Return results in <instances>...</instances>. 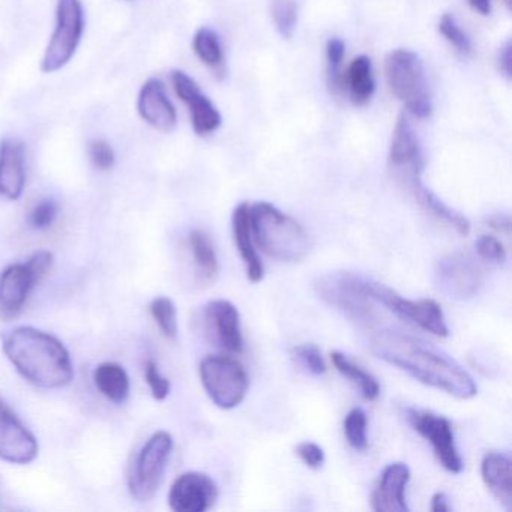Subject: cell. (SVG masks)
Masks as SVG:
<instances>
[{
    "label": "cell",
    "mask_w": 512,
    "mask_h": 512,
    "mask_svg": "<svg viewBox=\"0 0 512 512\" xmlns=\"http://www.w3.org/2000/svg\"><path fill=\"white\" fill-rule=\"evenodd\" d=\"M371 352L418 382L458 400H470L478 394L475 380L457 361L412 335L382 329L371 338Z\"/></svg>",
    "instance_id": "obj_1"
},
{
    "label": "cell",
    "mask_w": 512,
    "mask_h": 512,
    "mask_svg": "<svg viewBox=\"0 0 512 512\" xmlns=\"http://www.w3.org/2000/svg\"><path fill=\"white\" fill-rule=\"evenodd\" d=\"M2 349L28 382L46 389L64 388L74 379L67 347L49 332L19 326L0 335Z\"/></svg>",
    "instance_id": "obj_2"
},
{
    "label": "cell",
    "mask_w": 512,
    "mask_h": 512,
    "mask_svg": "<svg viewBox=\"0 0 512 512\" xmlns=\"http://www.w3.org/2000/svg\"><path fill=\"white\" fill-rule=\"evenodd\" d=\"M251 235L257 247L280 262H301L310 254L313 241L295 218L268 202L250 206Z\"/></svg>",
    "instance_id": "obj_3"
},
{
    "label": "cell",
    "mask_w": 512,
    "mask_h": 512,
    "mask_svg": "<svg viewBox=\"0 0 512 512\" xmlns=\"http://www.w3.org/2000/svg\"><path fill=\"white\" fill-rule=\"evenodd\" d=\"M385 76L392 94L409 113L419 119L431 115L433 103L424 64L415 52L398 49L389 53L385 61Z\"/></svg>",
    "instance_id": "obj_4"
},
{
    "label": "cell",
    "mask_w": 512,
    "mask_h": 512,
    "mask_svg": "<svg viewBox=\"0 0 512 512\" xmlns=\"http://www.w3.org/2000/svg\"><path fill=\"white\" fill-rule=\"evenodd\" d=\"M317 295L326 304L337 308L355 322L371 325L376 302L367 292V278L353 272H334L323 275L314 284Z\"/></svg>",
    "instance_id": "obj_5"
},
{
    "label": "cell",
    "mask_w": 512,
    "mask_h": 512,
    "mask_svg": "<svg viewBox=\"0 0 512 512\" xmlns=\"http://www.w3.org/2000/svg\"><path fill=\"white\" fill-rule=\"evenodd\" d=\"M199 373L206 394L220 409H235L247 397L250 379L244 365L236 359L206 356L200 362Z\"/></svg>",
    "instance_id": "obj_6"
},
{
    "label": "cell",
    "mask_w": 512,
    "mask_h": 512,
    "mask_svg": "<svg viewBox=\"0 0 512 512\" xmlns=\"http://www.w3.org/2000/svg\"><path fill=\"white\" fill-rule=\"evenodd\" d=\"M85 32V11L80 0H58L56 28L41 61L46 74L62 70L74 58Z\"/></svg>",
    "instance_id": "obj_7"
},
{
    "label": "cell",
    "mask_w": 512,
    "mask_h": 512,
    "mask_svg": "<svg viewBox=\"0 0 512 512\" xmlns=\"http://www.w3.org/2000/svg\"><path fill=\"white\" fill-rule=\"evenodd\" d=\"M367 292L376 304H382L386 310L400 319L413 323L436 337H448L449 328L446 325L445 314L442 307L433 299L413 301L398 295L391 287L373 280H367Z\"/></svg>",
    "instance_id": "obj_8"
},
{
    "label": "cell",
    "mask_w": 512,
    "mask_h": 512,
    "mask_svg": "<svg viewBox=\"0 0 512 512\" xmlns=\"http://www.w3.org/2000/svg\"><path fill=\"white\" fill-rule=\"evenodd\" d=\"M173 437L167 431H157L143 445L134 461L133 472L128 478L131 496L139 502L154 499L166 473L172 455Z\"/></svg>",
    "instance_id": "obj_9"
},
{
    "label": "cell",
    "mask_w": 512,
    "mask_h": 512,
    "mask_svg": "<svg viewBox=\"0 0 512 512\" xmlns=\"http://www.w3.org/2000/svg\"><path fill=\"white\" fill-rule=\"evenodd\" d=\"M53 254L37 251L28 262L13 263L0 272V311L16 316L25 307L29 295L52 269Z\"/></svg>",
    "instance_id": "obj_10"
},
{
    "label": "cell",
    "mask_w": 512,
    "mask_h": 512,
    "mask_svg": "<svg viewBox=\"0 0 512 512\" xmlns=\"http://www.w3.org/2000/svg\"><path fill=\"white\" fill-rule=\"evenodd\" d=\"M424 161L418 163L404 164V166L391 167L392 176L395 181L413 197L416 203L424 209L427 214L436 220L442 221L446 226L454 229L458 235L467 236L470 233V223L460 212L454 211L442 202L430 188L425 187L422 182L424 173Z\"/></svg>",
    "instance_id": "obj_11"
},
{
    "label": "cell",
    "mask_w": 512,
    "mask_h": 512,
    "mask_svg": "<svg viewBox=\"0 0 512 512\" xmlns=\"http://www.w3.org/2000/svg\"><path fill=\"white\" fill-rule=\"evenodd\" d=\"M406 419L413 430L430 443L443 469L451 473H460L464 469L463 458L455 445L454 431L448 418L410 407L406 409Z\"/></svg>",
    "instance_id": "obj_12"
},
{
    "label": "cell",
    "mask_w": 512,
    "mask_h": 512,
    "mask_svg": "<svg viewBox=\"0 0 512 512\" xmlns=\"http://www.w3.org/2000/svg\"><path fill=\"white\" fill-rule=\"evenodd\" d=\"M436 278L440 290L449 298L470 299L484 286L485 274L475 257L457 251L439 259Z\"/></svg>",
    "instance_id": "obj_13"
},
{
    "label": "cell",
    "mask_w": 512,
    "mask_h": 512,
    "mask_svg": "<svg viewBox=\"0 0 512 512\" xmlns=\"http://www.w3.org/2000/svg\"><path fill=\"white\" fill-rule=\"evenodd\" d=\"M38 442L5 401L0 400V460L29 464L37 458Z\"/></svg>",
    "instance_id": "obj_14"
},
{
    "label": "cell",
    "mask_w": 512,
    "mask_h": 512,
    "mask_svg": "<svg viewBox=\"0 0 512 512\" xmlns=\"http://www.w3.org/2000/svg\"><path fill=\"white\" fill-rule=\"evenodd\" d=\"M217 499V484L202 472L182 473L173 482L169 493V505L175 512H205Z\"/></svg>",
    "instance_id": "obj_15"
},
{
    "label": "cell",
    "mask_w": 512,
    "mask_h": 512,
    "mask_svg": "<svg viewBox=\"0 0 512 512\" xmlns=\"http://www.w3.org/2000/svg\"><path fill=\"white\" fill-rule=\"evenodd\" d=\"M172 83L178 97L190 107L194 133L202 137L215 133L221 127V115L199 85L184 71H173Z\"/></svg>",
    "instance_id": "obj_16"
},
{
    "label": "cell",
    "mask_w": 512,
    "mask_h": 512,
    "mask_svg": "<svg viewBox=\"0 0 512 512\" xmlns=\"http://www.w3.org/2000/svg\"><path fill=\"white\" fill-rule=\"evenodd\" d=\"M205 320L208 331L214 334L215 341L227 352H244V337L241 331V316L238 308L226 299L209 302L205 307Z\"/></svg>",
    "instance_id": "obj_17"
},
{
    "label": "cell",
    "mask_w": 512,
    "mask_h": 512,
    "mask_svg": "<svg viewBox=\"0 0 512 512\" xmlns=\"http://www.w3.org/2000/svg\"><path fill=\"white\" fill-rule=\"evenodd\" d=\"M409 481L410 469L407 464H388L371 493V508L377 512H409L406 500Z\"/></svg>",
    "instance_id": "obj_18"
},
{
    "label": "cell",
    "mask_w": 512,
    "mask_h": 512,
    "mask_svg": "<svg viewBox=\"0 0 512 512\" xmlns=\"http://www.w3.org/2000/svg\"><path fill=\"white\" fill-rule=\"evenodd\" d=\"M137 110L140 118L155 130L169 133L175 128L178 115L167 95L166 86L161 80L151 79L140 89Z\"/></svg>",
    "instance_id": "obj_19"
},
{
    "label": "cell",
    "mask_w": 512,
    "mask_h": 512,
    "mask_svg": "<svg viewBox=\"0 0 512 512\" xmlns=\"http://www.w3.org/2000/svg\"><path fill=\"white\" fill-rule=\"evenodd\" d=\"M25 145L19 140L0 142V196L19 200L25 191Z\"/></svg>",
    "instance_id": "obj_20"
},
{
    "label": "cell",
    "mask_w": 512,
    "mask_h": 512,
    "mask_svg": "<svg viewBox=\"0 0 512 512\" xmlns=\"http://www.w3.org/2000/svg\"><path fill=\"white\" fill-rule=\"evenodd\" d=\"M232 230L236 248L244 262L245 271H247L248 280L251 283H260L265 277V268H263L262 260L254 248L253 235H251L250 205L247 202H242L233 211Z\"/></svg>",
    "instance_id": "obj_21"
},
{
    "label": "cell",
    "mask_w": 512,
    "mask_h": 512,
    "mask_svg": "<svg viewBox=\"0 0 512 512\" xmlns=\"http://www.w3.org/2000/svg\"><path fill=\"white\" fill-rule=\"evenodd\" d=\"M481 476L485 487L505 509L512 506L511 458L500 451H490L481 461Z\"/></svg>",
    "instance_id": "obj_22"
},
{
    "label": "cell",
    "mask_w": 512,
    "mask_h": 512,
    "mask_svg": "<svg viewBox=\"0 0 512 512\" xmlns=\"http://www.w3.org/2000/svg\"><path fill=\"white\" fill-rule=\"evenodd\" d=\"M94 382L98 391L113 403H125L130 397V377L125 368L116 362L98 365L94 373Z\"/></svg>",
    "instance_id": "obj_23"
},
{
    "label": "cell",
    "mask_w": 512,
    "mask_h": 512,
    "mask_svg": "<svg viewBox=\"0 0 512 512\" xmlns=\"http://www.w3.org/2000/svg\"><path fill=\"white\" fill-rule=\"evenodd\" d=\"M347 85H349L350 98L356 106H364L371 100L376 83H374L373 65L368 56H358L350 64L347 71Z\"/></svg>",
    "instance_id": "obj_24"
},
{
    "label": "cell",
    "mask_w": 512,
    "mask_h": 512,
    "mask_svg": "<svg viewBox=\"0 0 512 512\" xmlns=\"http://www.w3.org/2000/svg\"><path fill=\"white\" fill-rule=\"evenodd\" d=\"M331 361L332 364H334L335 370H337L341 376L346 377V379H349L350 382L358 386L365 400H377L380 394V385L376 377L371 376L364 368L359 367L352 359L347 358L344 353L332 352Z\"/></svg>",
    "instance_id": "obj_25"
},
{
    "label": "cell",
    "mask_w": 512,
    "mask_h": 512,
    "mask_svg": "<svg viewBox=\"0 0 512 512\" xmlns=\"http://www.w3.org/2000/svg\"><path fill=\"white\" fill-rule=\"evenodd\" d=\"M188 242H190L191 254L200 277L206 281L214 280L215 275L218 274V257L209 236L200 230H193Z\"/></svg>",
    "instance_id": "obj_26"
},
{
    "label": "cell",
    "mask_w": 512,
    "mask_h": 512,
    "mask_svg": "<svg viewBox=\"0 0 512 512\" xmlns=\"http://www.w3.org/2000/svg\"><path fill=\"white\" fill-rule=\"evenodd\" d=\"M193 49L197 58L209 68H220L223 65L224 55L220 38L212 29L202 28L196 32L193 40Z\"/></svg>",
    "instance_id": "obj_27"
},
{
    "label": "cell",
    "mask_w": 512,
    "mask_h": 512,
    "mask_svg": "<svg viewBox=\"0 0 512 512\" xmlns=\"http://www.w3.org/2000/svg\"><path fill=\"white\" fill-rule=\"evenodd\" d=\"M271 16L275 29L281 37H293L298 25V2L296 0H271Z\"/></svg>",
    "instance_id": "obj_28"
},
{
    "label": "cell",
    "mask_w": 512,
    "mask_h": 512,
    "mask_svg": "<svg viewBox=\"0 0 512 512\" xmlns=\"http://www.w3.org/2000/svg\"><path fill=\"white\" fill-rule=\"evenodd\" d=\"M151 314L164 337L175 340L178 335V310L175 302L166 296L155 298L151 304Z\"/></svg>",
    "instance_id": "obj_29"
},
{
    "label": "cell",
    "mask_w": 512,
    "mask_h": 512,
    "mask_svg": "<svg viewBox=\"0 0 512 512\" xmlns=\"http://www.w3.org/2000/svg\"><path fill=\"white\" fill-rule=\"evenodd\" d=\"M368 418L364 410L352 409L344 419V434L347 442L356 451H365L368 448Z\"/></svg>",
    "instance_id": "obj_30"
},
{
    "label": "cell",
    "mask_w": 512,
    "mask_h": 512,
    "mask_svg": "<svg viewBox=\"0 0 512 512\" xmlns=\"http://www.w3.org/2000/svg\"><path fill=\"white\" fill-rule=\"evenodd\" d=\"M346 55V44L340 38H331L326 43V59H328V79L332 91L337 92L341 89V62Z\"/></svg>",
    "instance_id": "obj_31"
},
{
    "label": "cell",
    "mask_w": 512,
    "mask_h": 512,
    "mask_svg": "<svg viewBox=\"0 0 512 512\" xmlns=\"http://www.w3.org/2000/svg\"><path fill=\"white\" fill-rule=\"evenodd\" d=\"M439 32L460 55L469 56L472 53V43H470L469 37L461 31L454 17L443 14L439 22Z\"/></svg>",
    "instance_id": "obj_32"
},
{
    "label": "cell",
    "mask_w": 512,
    "mask_h": 512,
    "mask_svg": "<svg viewBox=\"0 0 512 512\" xmlns=\"http://www.w3.org/2000/svg\"><path fill=\"white\" fill-rule=\"evenodd\" d=\"M293 356L298 359L299 364L305 370L310 371L314 376H322L328 370L322 352L314 344H299V346L293 347Z\"/></svg>",
    "instance_id": "obj_33"
},
{
    "label": "cell",
    "mask_w": 512,
    "mask_h": 512,
    "mask_svg": "<svg viewBox=\"0 0 512 512\" xmlns=\"http://www.w3.org/2000/svg\"><path fill=\"white\" fill-rule=\"evenodd\" d=\"M476 253L482 260L494 265H503L506 262V248L496 236L482 235L475 242Z\"/></svg>",
    "instance_id": "obj_34"
},
{
    "label": "cell",
    "mask_w": 512,
    "mask_h": 512,
    "mask_svg": "<svg viewBox=\"0 0 512 512\" xmlns=\"http://www.w3.org/2000/svg\"><path fill=\"white\" fill-rule=\"evenodd\" d=\"M145 380L146 383H148L149 388H151V394L155 400L163 401L169 397L170 389H172L170 380L160 373V370H158V365L155 364L154 361L146 362Z\"/></svg>",
    "instance_id": "obj_35"
},
{
    "label": "cell",
    "mask_w": 512,
    "mask_h": 512,
    "mask_svg": "<svg viewBox=\"0 0 512 512\" xmlns=\"http://www.w3.org/2000/svg\"><path fill=\"white\" fill-rule=\"evenodd\" d=\"M89 157H91L95 169L101 170V172L113 169L116 163L115 151L104 140H92L89 143Z\"/></svg>",
    "instance_id": "obj_36"
},
{
    "label": "cell",
    "mask_w": 512,
    "mask_h": 512,
    "mask_svg": "<svg viewBox=\"0 0 512 512\" xmlns=\"http://www.w3.org/2000/svg\"><path fill=\"white\" fill-rule=\"evenodd\" d=\"M59 206L55 200H43L35 206L31 214V224L38 230L49 229L58 218Z\"/></svg>",
    "instance_id": "obj_37"
},
{
    "label": "cell",
    "mask_w": 512,
    "mask_h": 512,
    "mask_svg": "<svg viewBox=\"0 0 512 512\" xmlns=\"http://www.w3.org/2000/svg\"><path fill=\"white\" fill-rule=\"evenodd\" d=\"M296 454L310 469H320L325 464V451L314 442H301L296 446Z\"/></svg>",
    "instance_id": "obj_38"
},
{
    "label": "cell",
    "mask_w": 512,
    "mask_h": 512,
    "mask_svg": "<svg viewBox=\"0 0 512 512\" xmlns=\"http://www.w3.org/2000/svg\"><path fill=\"white\" fill-rule=\"evenodd\" d=\"M487 224L491 229L496 230V232L505 233V235H509V232H511V218H509V215H490V217L487 218Z\"/></svg>",
    "instance_id": "obj_39"
},
{
    "label": "cell",
    "mask_w": 512,
    "mask_h": 512,
    "mask_svg": "<svg viewBox=\"0 0 512 512\" xmlns=\"http://www.w3.org/2000/svg\"><path fill=\"white\" fill-rule=\"evenodd\" d=\"M431 511L433 512H448L451 511L448 496L443 491H437L431 497Z\"/></svg>",
    "instance_id": "obj_40"
},
{
    "label": "cell",
    "mask_w": 512,
    "mask_h": 512,
    "mask_svg": "<svg viewBox=\"0 0 512 512\" xmlns=\"http://www.w3.org/2000/svg\"><path fill=\"white\" fill-rule=\"evenodd\" d=\"M500 70L503 71L508 79H511V43H506V46L500 50L499 56Z\"/></svg>",
    "instance_id": "obj_41"
},
{
    "label": "cell",
    "mask_w": 512,
    "mask_h": 512,
    "mask_svg": "<svg viewBox=\"0 0 512 512\" xmlns=\"http://www.w3.org/2000/svg\"><path fill=\"white\" fill-rule=\"evenodd\" d=\"M469 5L472 7V10L482 14V16H488L491 13L490 0H469Z\"/></svg>",
    "instance_id": "obj_42"
}]
</instances>
